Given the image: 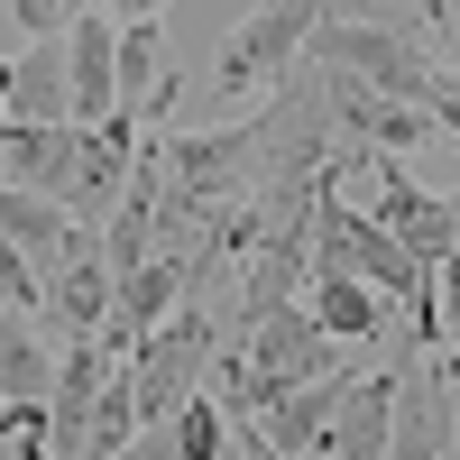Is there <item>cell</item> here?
Segmentation results:
<instances>
[{
    "label": "cell",
    "mask_w": 460,
    "mask_h": 460,
    "mask_svg": "<svg viewBox=\"0 0 460 460\" xmlns=\"http://www.w3.org/2000/svg\"><path fill=\"white\" fill-rule=\"evenodd\" d=\"M359 184H368V221L387 230V240L414 258V267H451V249H460V212H451V194H433V184H414L405 175V157H359Z\"/></svg>",
    "instance_id": "obj_3"
},
{
    "label": "cell",
    "mask_w": 460,
    "mask_h": 460,
    "mask_svg": "<svg viewBox=\"0 0 460 460\" xmlns=\"http://www.w3.org/2000/svg\"><path fill=\"white\" fill-rule=\"evenodd\" d=\"M166 433H175V451H184V460H212V451L230 442V414L212 405V387H194V396L166 414Z\"/></svg>",
    "instance_id": "obj_15"
},
{
    "label": "cell",
    "mask_w": 460,
    "mask_h": 460,
    "mask_svg": "<svg viewBox=\"0 0 460 460\" xmlns=\"http://www.w3.org/2000/svg\"><path fill=\"white\" fill-rule=\"evenodd\" d=\"M0 120H10V56H0Z\"/></svg>",
    "instance_id": "obj_20"
},
{
    "label": "cell",
    "mask_w": 460,
    "mask_h": 460,
    "mask_svg": "<svg viewBox=\"0 0 460 460\" xmlns=\"http://www.w3.org/2000/svg\"><path fill=\"white\" fill-rule=\"evenodd\" d=\"M387 396H396L387 368H350V387H341V405H332L314 451L323 460H387Z\"/></svg>",
    "instance_id": "obj_11"
},
{
    "label": "cell",
    "mask_w": 460,
    "mask_h": 460,
    "mask_svg": "<svg viewBox=\"0 0 460 460\" xmlns=\"http://www.w3.org/2000/svg\"><path fill=\"white\" fill-rule=\"evenodd\" d=\"M0 138H10V120H0Z\"/></svg>",
    "instance_id": "obj_22"
},
{
    "label": "cell",
    "mask_w": 460,
    "mask_h": 460,
    "mask_svg": "<svg viewBox=\"0 0 460 460\" xmlns=\"http://www.w3.org/2000/svg\"><path fill=\"white\" fill-rule=\"evenodd\" d=\"M0 433H10V396H0Z\"/></svg>",
    "instance_id": "obj_21"
},
{
    "label": "cell",
    "mask_w": 460,
    "mask_h": 460,
    "mask_svg": "<svg viewBox=\"0 0 460 460\" xmlns=\"http://www.w3.org/2000/svg\"><path fill=\"white\" fill-rule=\"evenodd\" d=\"M47 377H56V341L37 332V314H0V396L10 405H47Z\"/></svg>",
    "instance_id": "obj_13"
},
{
    "label": "cell",
    "mask_w": 460,
    "mask_h": 460,
    "mask_svg": "<svg viewBox=\"0 0 460 460\" xmlns=\"http://www.w3.org/2000/svg\"><path fill=\"white\" fill-rule=\"evenodd\" d=\"M314 84H323V111H332V129L350 138V147H377V157H405V147H424V138H442L414 102H396V93H368L359 74H341V65H314Z\"/></svg>",
    "instance_id": "obj_8"
},
{
    "label": "cell",
    "mask_w": 460,
    "mask_h": 460,
    "mask_svg": "<svg viewBox=\"0 0 460 460\" xmlns=\"http://www.w3.org/2000/svg\"><path fill=\"white\" fill-rule=\"evenodd\" d=\"M212 350H221V295H184L175 314H157L129 350H120V368H129V405H138V424H166V414L203 387V368H212Z\"/></svg>",
    "instance_id": "obj_2"
},
{
    "label": "cell",
    "mask_w": 460,
    "mask_h": 460,
    "mask_svg": "<svg viewBox=\"0 0 460 460\" xmlns=\"http://www.w3.org/2000/svg\"><path fill=\"white\" fill-rule=\"evenodd\" d=\"M74 10H84V0H10V19H19L28 37H56V28H65Z\"/></svg>",
    "instance_id": "obj_17"
},
{
    "label": "cell",
    "mask_w": 460,
    "mask_h": 460,
    "mask_svg": "<svg viewBox=\"0 0 460 460\" xmlns=\"http://www.w3.org/2000/svg\"><path fill=\"white\" fill-rule=\"evenodd\" d=\"M304 56L314 65H341V74H359L368 93H396V102H414L424 120L451 138V120H460V84H451V56H433V47H414V37L396 28V19H314V37H304Z\"/></svg>",
    "instance_id": "obj_1"
},
{
    "label": "cell",
    "mask_w": 460,
    "mask_h": 460,
    "mask_svg": "<svg viewBox=\"0 0 460 460\" xmlns=\"http://www.w3.org/2000/svg\"><path fill=\"white\" fill-rule=\"evenodd\" d=\"M10 120H74L65 111V37H28V56H10Z\"/></svg>",
    "instance_id": "obj_14"
},
{
    "label": "cell",
    "mask_w": 460,
    "mask_h": 460,
    "mask_svg": "<svg viewBox=\"0 0 460 460\" xmlns=\"http://www.w3.org/2000/svg\"><path fill=\"white\" fill-rule=\"evenodd\" d=\"M102 314H111L102 230H93V221H74V230H65V249L37 267V332H47V341H84V332H102Z\"/></svg>",
    "instance_id": "obj_6"
},
{
    "label": "cell",
    "mask_w": 460,
    "mask_h": 460,
    "mask_svg": "<svg viewBox=\"0 0 460 460\" xmlns=\"http://www.w3.org/2000/svg\"><path fill=\"white\" fill-rule=\"evenodd\" d=\"M111 460H184V451H175V433H166V424H129V442L111 451Z\"/></svg>",
    "instance_id": "obj_18"
},
{
    "label": "cell",
    "mask_w": 460,
    "mask_h": 460,
    "mask_svg": "<svg viewBox=\"0 0 460 460\" xmlns=\"http://www.w3.org/2000/svg\"><path fill=\"white\" fill-rule=\"evenodd\" d=\"M341 387H350V359L341 368H323V377H304V387H286V396H267L249 424H258V442L277 451V460H295V451H314L323 442V424H332V405H341Z\"/></svg>",
    "instance_id": "obj_10"
},
{
    "label": "cell",
    "mask_w": 460,
    "mask_h": 460,
    "mask_svg": "<svg viewBox=\"0 0 460 460\" xmlns=\"http://www.w3.org/2000/svg\"><path fill=\"white\" fill-rule=\"evenodd\" d=\"M387 396V460H451L460 442V405H451V350H414Z\"/></svg>",
    "instance_id": "obj_5"
},
{
    "label": "cell",
    "mask_w": 460,
    "mask_h": 460,
    "mask_svg": "<svg viewBox=\"0 0 460 460\" xmlns=\"http://www.w3.org/2000/svg\"><path fill=\"white\" fill-rule=\"evenodd\" d=\"M138 111H102V120H74V166H65V221H102L111 194L129 184V157H138Z\"/></svg>",
    "instance_id": "obj_7"
},
{
    "label": "cell",
    "mask_w": 460,
    "mask_h": 460,
    "mask_svg": "<svg viewBox=\"0 0 460 460\" xmlns=\"http://www.w3.org/2000/svg\"><path fill=\"white\" fill-rule=\"evenodd\" d=\"M157 84H166V37H157V19H120V28H111V111H138V120H147Z\"/></svg>",
    "instance_id": "obj_12"
},
{
    "label": "cell",
    "mask_w": 460,
    "mask_h": 460,
    "mask_svg": "<svg viewBox=\"0 0 460 460\" xmlns=\"http://www.w3.org/2000/svg\"><path fill=\"white\" fill-rule=\"evenodd\" d=\"M304 314H314L341 350H359V341H387L396 332V304L359 286V277H341V267H304Z\"/></svg>",
    "instance_id": "obj_9"
},
{
    "label": "cell",
    "mask_w": 460,
    "mask_h": 460,
    "mask_svg": "<svg viewBox=\"0 0 460 460\" xmlns=\"http://www.w3.org/2000/svg\"><path fill=\"white\" fill-rule=\"evenodd\" d=\"M0 304H19V314H37V258L0 240Z\"/></svg>",
    "instance_id": "obj_16"
},
{
    "label": "cell",
    "mask_w": 460,
    "mask_h": 460,
    "mask_svg": "<svg viewBox=\"0 0 460 460\" xmlns=\"http://www.w3.org/2000/svg\"><path fill=\"white\" fill-rule=\"evenodd\" d=\"M93 10H111V19H157L166 0H93Z\"/></svg>",
    "instance_id": "obj_19"
},
{
    "label": "cell",
    "mask_w": 460,
    "mask_h": 460,
    "mask_svg": "<svg viewBox=\"0 0 460 460\" xmlns=\"http://www.w3.org/2000/svg\"><path fill=\"white\" fill-rule=\"evenodd\" d=\"M314 19H323V0H258L249 19H230L221 56H212V84H221L230 102L267 93L277 74H295V65H304V37H314Z\"/></svg>",
    "instance_id": "obj_4"
}]
</instances>
